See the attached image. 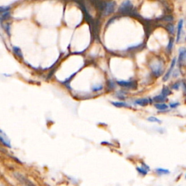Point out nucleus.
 Here are the masks:
<instances>
[{"mask_svg":"<svg viewBox=\"0 0 186 186\" xmlns=\"http://www.w3.org/2000/svg\"><path fill=\"white\" fill-rule=\"evenodd\" d=\"M132 3H131L129 0H127V1L124 2L122 4L120 8H119V11L122 12H129L130 10H132Z\"/></svg>","mask_w":186,"mask_h":186,"instance_id":"7ed1b4c3","label":"nucleus"},{"mask_svg":"<svg viewBox=\"0 0 186 186\" xmlns=\"http://www.w3.org/2000/svg\"><path fill=\"white\" fill-rule=\"evenodd\" d=\"M155 107H156V108L158 109V110H164L168 108V105L165 103H160L155 104Z\"/></svg>","mask_w":186,"mask_h":186,"instance_id":"ddd939ff","label":"nucleus"},{"mask_svg":"<svg viewBox=\"0 0 186 186\" xmlns=\"http://www.w3.org/2000/svg\"><path fill=\"white\" fill-rule=\"evenodd\" d=\"M185 101H186V97H185Z\"/></svg>","mask_w":186,"mask_h":186,"instance_id":"a878e982","label":"nucleus"},{"mask_svg":"<svg viewBox=\"0 0 186 186\" xmlns=\"http://www.w3.org/2000/svg\"><path fill=\"white\" fill-rule=\"evenodd\" d=\"M12 50H13L14 53L16 55L18 58H23V54H22V52L20 48L18 47H12Z\"/></svg>","mask_w":186,"mask_h":186,"instance_id":"2eb2a0df","label":"nucleus"},{"mask_svg":"<svg viewBox=\"0 0 186 186\" xmlns=\"http://www.w3.org/2000/svg\"><path fill=\"white\" fill-rule=\"evenodd\" d=\"M179 105V103H170V106L172 108H175L177 107Z\"/></svg>","mask_w":186,"mask_h":186,"instance_id":"5701e85b","label":"nucleus"},{"mask_svg":"<svg viewBox=\"0 0 186 186\" xmlns=\"http://www.w3.org/2000/svg\"><path fill=\"white\" fill-rule=\"evenodd\" d=\"M135 104H137L138 105H141V106H145V105H148L149 103V100L147 98H142L138 99L137 101H135Z\"/></svg>","mask_w":186,"mask_h":186,"instance_id":"9b49d317","label":"nucleus"},{"mask_svg":"<svg viewBox=\"0 0 186 186\" xmlns=\"http://www.w3.org/2000/svg\"><path fill=\"white\" fill-rule=\"evenodd\" d=\"M173 44H174V39L172 38V39H170V41H169L168 45H167V47H166V49H167V50H168L169 53H170V52L172 51V47H173Z\"/></svg>","mask_w":186,"mask_h":186,"instance_id":"412c9836","label":"nucleus"},{"mask_svg":"<svg viewBox=\"0 0 186 186\" xmlns=\"http://www.w3.org/2000/svg\"><path fill=\"white\" fill-rule=\"evenodd\" d=\"M13 176L15 177L17 179H18V181L20 182L22 184L26 185H34L33 183H32V182L30 181L29 179H28V178H26V177L24 176V175H21V174H20V173L14 172Z\"/></svg>","mask_w":186,"mask_h":186,"instance_id":"f03ea898","label":"nucleus"},{"mask_svg":"<svg viewBox=\"0 0 186 186\" xmlns=\"http://www.w3.org/2000/svg\"><path fill=\"white\" fill-rule=\"evenodd\" d=\"M111 103L116 107H127L128 106L126 103L124 102H111Z\"/></svg>","mask_w":186,"mask_h":186,"instance_id":"f3484780","label":"nucleus"},{"mask_svg":"<svg viewBox=\"0 0 186 186\" xmlns=\"http://www.w3.org/2000/svg\"><path fill=\"white\" fill-rule=\"evenodd\" d=\"M183 87H184V89L186 91V84L185 83H183Z\"/></svg>","mask_w":186,"mask_h":186,"instance_id":"393cba45","label":"nucleus"},{"mask_svg":"<svg viewBox=\"0 0 186 186\" xmlns=\"http://www.w3.org/2000/svg\"><path fill=\"white\" fill-rule=\"evenodd\" d=\"M166 97L165 96H164L163 95H157L156 97H153V101H156L157 103H163L166 101Z\"/></svg>","mask_w":186,"mask_h":186,"instance_id":"4468645a","label":"nucleus"},{"mask_svg":"<svg viewBox=\"0 0 186 186\" xmlns=\"http://www.w3.org/2000/svg\"><path fill=\"white\" fill-rule=\"evenodd\" d=\"M103 86L102 84H96V85H94L92 87V89L95 92H97V91H100L101 89H103Z\"/></svg>","mask_w":186,"mask_h":186,"instance_id":"6ab92c4d","label":"nucleus"},{"mask_svg":"<svg viewBox=\"0 0 186 186\" xmlns=\"http://www.w3.org/2000/svg\"><path fill=\"white\" fill-rule=\"evenodd\" d=\"M156 172H157V174L159 175H168L170 174V172L169 170H166V169H163V168H157L156 169Z\"/></svg>","mask_w":186,"mask_h":186,"instance_id":"f8f14e48","label":"nucleus"},{"mask_svg":"<svg viewBox=\"0 0 186 186\" xmlns=\"http://www.w3.org/2000/svg\"><path fill=\"white\" fill-rule=\"evenodd\" d=\"M166 29H167V31L169 32V33L171 34H173L174 32H175V26H174V25L172 24V23H170V24L167 25Z\"/></svg>","mask_w":186,"mask_h":186,"instance_id":"a211bd4d","label":"nucleus"},{"mask_svg":"<svg viewBox=\"0 0 186 186\" xmlns=\"http://www.w3.org/2000/svg\"><path fill=\"white\" fill-rule=\"evenodd\" d=\"M117 84L121 87L126 88H134L137 86V84L132 81H118Z\"/></svg>","mask_w":186,"mask_h":186,"instance_id":"39448f33","label":"nucleus"},{"mask_svg":"<svg viewBox=\"0 0 186 186\" xmlns=\"http://www.w3.org/2000/svg\"><path fill=\"white\" fill-rule=\"evenodd\" d=\"M186 59V49L185 47H182L179 50V57L177 59V63L179 66L183 63Z\"/></svg>","mask_w":186,"mask_h":186,"instance_id":"20e7f679","label":"nucleus"},{"mask_svg":"<svg viewBox=\"0 0 186 186\" xmlns=\"http://www.w3.org/2000/svg\"><path fill=\"white\" fill-rule=\"evenodd\" d=\"M183 27V20H180L178 23L177 25V41H179L180 39V36H181V32L182 29Z\"/></svg>","mask_w":186,"mask_h":186,"instance_id":"9d476101","label":"nucleus"},{"mask_svg":"<svg viewBox=\"0 0 186 186\" xmlns=\"http://www.w3.org/2000/svg\"><path fill=\"white\" fill-rule=\"evenodd\" d=\"M151 68L153 74L156 77H159L162 76L164 72V64L162 60H155L151 65Z\"/></svg>","mask_w":186,"mask_h":186,"instance_id":"f257e3e1","label":"nucleus"},{"mask_svg":"<svg viewBox=\"0 0 186 186\" xmlns=\"http://www.w3.org/2000/svg\"><path fill=\"white\" fill-rule=\"evenodd\" d=\"M150 170L149 166H147L145 164H142V166H138L137 167V171L142 175H146L148 172Z\"/></svg>","mask_w":186,"mask_h":186,"instance_id":"0eeeda50","label":"nucleus"},{"mask_svg":"<svg viewBox=\"0 0 186 186\" xmlns=\"http://www.w3.org/2000/svg\"><path fill=\"white\" fill-rule=\"evenodd\" d=\"M162 94L164 96H165V97H167V96H169L170 95L172 94V92L171 90L169 89V87H164L162 91Z\"/></svg>","mask_w":186,"mask_h":186,"instance_id":"dca6fc26","label":"nucleus"},{"mask_svg":"<svg viewBox=\"0 0 186 186\" xmlns=\"http://www.w3.org/2000/svg\"><path fill=\"white\" fill-rule=\"evenodd\" d=\"M1 136H0V139H1V142L5 146L8 147V148H11V145H10V140L7 137V136H4V133L2 132V131L1 130Z\"/></svg>","mask_w":186,"mask_h":186,"instance_id":"6e6552de","label":"nucleus"},{"mask_svg":"<svg viewBox=\"0 0 186 186\" xmlns=\"http://www.w3.org/2000/svg\"><path fill=\"white\" fill-rule=\"evenodd\" d=\"M185 177H186V175H185Z\"/></svg>","mask_w":186,"mask_h":186,"instance_id":"bb28decb","label":"nucleus"},{"mask_svg":"<svg viewBox=\"0 0 186 186\" xmlns=\"http://www.w3.org/2000/svg\"><path fill=\"white\" fill-rule=\"evenodd\" d=\"M179 86H180V82H179V81H177V82H175V84L172 86V88L173 89H178L179 87Z\"/></svg>","mask_w":186,"mask_h":186,"instance_id":"4be33fe9","label":"nucleus"},{"mask_svg":"<svg viewBox=\"0 0 186 186\" xmlns=\"http://www.w3.org/2000/svg\"><path fill=\"white\" fill-rule=\"evenodd\" d=\"M175 64H176V58H173L172 61V63H171V66H170V69H169V71L166 72V74H165V76L163 77V81H167V80H168L169 78H170V76H171L172 72L174 67L175 66Z\"/></svg>","mask_w":186,"mask_h":186,"instance_id":"423d86ee","label":"nucleus"},{"mask_svg":"<svg viewBox=\"0 0 186 186\" xmlns=\"http://www.w3.org/2000/svg\"><path fill=\"white\" fill-rule=\"evenodd\" d=\"M114 7H115V3L114 2H109L107 5L106 7H105V15H109L110 13L113 12L114 10Z\"/></svg>","mask_w":186,"mask_h":186,"instance_id":"1a4fd4ad","label":"nucleus"},{"mask_svg":"<svg viewBox=\"0 0 186 186\" xmlns=\"http://www.w3.org/2000/svg\"><path fill=\"white\" fill-rule=\"evenodd\" d=\"M114 87H115V86H114V81H112V80H110V81H109V82H108V87H111L113 89V88H114Z\"/></svg>","mask_w":186,"mask_h":186,"instance_id":"b1692460","label":"nucleus"},{"mask_svg":"<svg viewBox=\"0 0 186 186\" xmlns=\"http://www.w3.org/2000/svg\"><path fill=\"white\" fill-rule=\"evenodd\" d=\"M148 120L151 122H157V123H162V121L158 119V118L154 116H150L148 118Z\"/></svg>","mask_w":186,"mask_h":186,"instance_id":"aec40b11","label":"nucleus"}]
</instances>
